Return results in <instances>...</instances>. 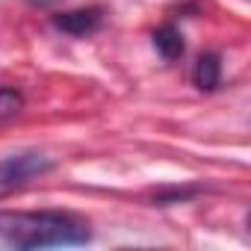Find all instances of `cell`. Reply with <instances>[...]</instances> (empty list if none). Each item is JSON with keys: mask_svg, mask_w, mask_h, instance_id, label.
Returning <instances> with one entry per match:
<instances>
[{"mask_svg": "<svg viewBox=\"0 0 251 251\" xmlns=\"http://www.w3.org/2000/svg\"><path fill=\"white\" fill-rule=\"evenodd\" d=\"M192 83L201 89V92H216L219 83H222V62L216 53H204L198 56L195 68H192Z\"/></svg>", "mask_w": 251, "mask_h": 251, "instance_id": "obj_4", "label": "cell"}, {"mask_svg": "<svg viewBox=\"0 0 251 251\" xmlns=\"http://www.w3.org/2000/svg\"><path fill=\"white\" fill-rule=\"evenodd\" d=\"M53 169L50 157L42 151H18L0 160V198H6L18 189H24L33 177H42Z\"/></svg>", "mask_w": 251, "mask_h": 251, "instance_id": "obj_2", "label": "cell"}, {"mask_svg": "<svg viewBox=\"0 0 251 251\" xmlns=\"http://www.w3.org/2000/svg\"><path fill=\"white\" fill-rule=\"evenodd\" d=\"M0 242L12 248L83 245L89 225L62 210H0Z\"/></svg>", "mask_w": 251, "mask_h": 251, "instance_id": "obj_1", "label": "cell"}, {"mask_svg": "<svg viewBox=\"0 0 251 251\" xmlns=\"http://www.w3.org/2000/svg\"><path fill=\"white\" fill-rule=\"evenodd\" d=\"M154 48H157V53L163 56V59H177L180 53H183V36L175 30V27H160L157 33H154Z\"/></svg>", "mask_w": 251, "mask_h": 251, "instance_id": "obj_5", "label": "cell"}, {"mask_svg": "<svg viewBox=\"0 0 251 251\" xmlns=\"http://www.w3.org/2000/svg\"><path fill=\"white\" fill-rule=\"evenodd\" d=\"M103 21V12L98 6H89V9H71V12H59L53 15V27L62 30L65 36H89L100 27Z\"/></svg>", "mask_w": 251, "mask_h": 251, "instance_id": "obj_3", "label": "cell"}, {"mask_svg": "<svg viewBox=\"0 0 251 251\" xmlns=\"http://www.w3.org/2000/svg\"><path fill=\"white\" fill-rule=\"evenodd\" d=\"M21 95L15 89H0V115H15L21 109Z\"/></svg>", "mask_w": 251, "mask_h": 251, "instance_id": "obj_6", "label": "cell"}]
</instances>
